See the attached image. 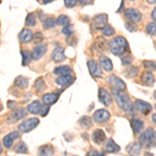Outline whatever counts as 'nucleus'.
Returning a JSON list of instances; mask_svg holds the SVG:
<instances>
[{
    "label": "nucleus",
    "mask_w": 156,
    "mask_h": 156,
    "mask_svg": "<svg viewBox=\"0 0 156 156\" xmlns=\"http://www.w3.org/2000/svg\"><path fill=\"white\" fill-rule=\"evenodd\" d=\"M78 123H79V125L81 127L85 128V129H87V128H90L93 125V121L90 119V117H87V115H84V117H81L78 121Z\"/></svg>",
    "instance_id": "obj_30"
},
{
    "label": "nucleus",
    "mask_w": 156,
    "mask_h": 156,
    "mask_svg": "<svg viewBox=\"0 0 156 156\" xmlns=\"http://www.w3.org/2000/svg\"><path fill=\"white\" fill-rule=\"evenodd\" d=\"M133 107L135 108V110L140 114L147 115L152 112V106H151L150 103L143 101V100H135L133 103Z\"/></svg>",
    "instance_id": "obj_6"
},
{
    "label": "nucleus",
    "mask_w": 156,
    "mask_h": 156,
    "mask_svg": "<svg viewBox=\"0 0 156 156\" xmlns=\"http://www.w3.org/2000/svg\"><path fill=\"white\" fill-rule=\"evenodd\" d=\"M20 137V133L19 131H12V132H9V134L4 135V137L2 138V144H3L4 147L6 149H9V148L12 146V143H14L15 140Z\"/></svg>",
    "instance_id": "obj_10"
},
{
    "label": "nucleus",
    "mask_w": 156,
    "mask_h": 156,
    "mask_svg": "<svg viewBox=\"0 0 156 156\" xmlns=\"http://www.w3.org/2000/svg\"><path fill=\"white\" fill-rule=\"evenodd\" d=\"M78 0H65V5L68 9H71V7H74L76 5Z\"/></svg>",
    "instance_id": "obj_44"
},
{
    "label": "nucleus",
    "mask_w": 156,
    "mask_h": 156,
    "mask_svg": "<svg viewBox=\"0 0 156 156\" xmlns=\"http://www.w3.org/2000/svg\"><path fill=\"white\" fill-rule=\"evenodd\" d=\"M125 27L129 30V31H131V32H133V31H135L136 30V27L134 26V25L132 24V22H125Z\"/></svg>",
    "instance_id": "obj_45"
},
{
    "label": "nucleus",
    "mask_w": 156,
    "mask_h": 156,
    "mask_svg": "<svg viewBox=\"0 0 156 156\" xmlns=\"http://www.w3.org/2000/svg\"><path fill=\"white\" fill-rule=\"evenodd\" d=\"M107 83L112 90H126V84L123 80H121L119 77L115 75H110L107 78Z\"/></svg>",
    "instance_id": "obj_5"
},
{
    "label": "nucleus",
    "mask_w": 156,
    "mask_h": 156,
    "mask_svg": "<svg viewBox=\"0 0 156 156\" xmlns=\"http://www.w3.org/2000/svg\"><path fill=\"white\" fill-rule=\"evenodd\" d=\"M25 115H26V112H25L24 108L21 107L16 109L15 112H12V114L11 115V119L12 120V123H14L15 121H19L23 119V118H25Z\"/></svg>",
    "instance_id": "obj_25"
},
{
    "label": "nucleus",
    "mask_w": 156,
    "mask_h": 156,
    "mask_svg": "<svg viewBox=\"0 0 156 156\" xmlns=\"http://www.w3.org/2000/svg\"><path fill=\"white\" fill-rule=\"evenodd\" d=\"M40 124V120L37 118H29V119L25 120L24 122H22L21 124L18 126V129L21 132H29L31 130H34V128L37 127V125Z\"/></svg>",
    "instance_id": "obj_4"
},
{
    "label": "nucleus",
    "mask_w": 156,
    "mask_h": 156,
    "mask_svg": "<svg viewBox=\"0 0 156 156\" xmlns=\"http://www.w3.org/2000/svg\"><path fill=\"white\" fill-rule=\"evenodd\" d=\"M15 85L18 87L19 89H26L28 87V79L24 76H18L15 79Z\"/></svg>",
    "instance_id": "obj_27"
},
{
    "label": "nucleus",
    "mask_w": 156,
    "mask_h": 156,
    "mask_svg": "<svg viewBox=\"0 0 156 156\" xmlns=\"http://www.w3.org/2000/svg\"><path fill=\"white\" fill-rule=\"evenodd\" d=\"M74 80H75L74 76H72L71 74H68V75H60V76H58L55 79V82H56V84L65 87L71 85L74 82Z\"/></svg>",
    "instance_id": "obj_11"
},
{
    "label": "nucleus",
    "mask_w": 156,
    "mask_h": 156,
    "mask_svg": "<svg viewBox=\"0 0 156 156\" xmlns=\"http://www.w3.org/2000/svg\"><path fill=\"white\" fill-rule=\"evenodd\" d=\"M49 109H50V105L45 104V106H43L42 110H41V115H42V117H46L47 114L49 112Z\"/></svg>",
    "instance_id": "obj_46"
},
{
    "label": "nucleus",
    "mask_w": 156,
    "mask_h": 156,
    "mask_svg": "<svg viewBox=\"0 0 156 156\" xmlns=\"http://www.w3.org/2000/svg\"><path fill=\"white\" fill-rule=\"evenodd\" d=\"M147 2L150 4H156V0H147Z\"/></svg>",
    "instance_id": "obj_52"
},
{
    "label": "nucleus",
    "mask_w": 156,
    "mask_h": 156,
    "mask_svg": "<svg viewBox=\"0 0 156 156\" xmlns=\"http://www.w3.org/2000/svg\"><path fill=\"white\" fill-rule=\"evenodd\" d=\"M121 62H122V64L124 65V66L131 64V62H132V56H131V55H129V54L122 55V56H121Z\"/></svg>",
    "instance_id": "obj_41"
},
{
    "label": "nucleus",
    "mask_w": 156,
    "mask_h": 156,
    "mask_svg": "<svg viewBox=\"0 0 156 156\" xmlns=\"http://www.w3.org/2000/svg\"><path fill=\"white\" fill-rule=\"evenodd\" d=\"M96 48L97 50H99V51H106L107 48H106V41H105L104 39H102V37H98L97 41H96Z\"/></svg>",
    "instance_id": "obj_35"
},
{
    "label": "nucleus",
    "mask_w": 156,
    "mask_h": 156,
    "mask_svg": "<svg viewBox=\"0 0 156 156\" xmlns=\"http://www.w3.org/2000/svg\"><path fill=\"white\" fill-rule=\"evenodd\" d=\"M19 39H20V41H21L22 43L27 44V43L34 41V34H32V31L30 29L24 28L21 32H20Z\"/></svg>",
    "instance_id": "obj_19"
},
{
    "label": "nucleus",
    "mask_w": 156,
    "mask_h": 156,
    "mask_svg": "<svg viewBox=\"0 0 156 156\" xmlns=\"http://www.w3.org/2000/svg\"><path fill=\"white\" fill-rule=\"evenodd\" d=\"M126 150L130 155H138L142 151V147L137 143H131L127 146Z\"/></svg>",
    "instance_id": "obj_24"
},
{
    "label": "nucleus",
    "mask_w": 156,
    "mask_h": 156,
    "mask_svg": "<svg viewBox=\"0 0 156 156\" xmlns=\"http://www.w3.org/2000/svg\"><path fill=\"white\" fill-rule=\"evenodd\" d=\"M143 66L145 67V69L150 70V71H156V62L154 60H144Z\"/></svg>",
    "instance_id": "obj_38"
},
{
    "label": "nucleus",
    "mask_w": 156,
    "mask_h": 156,
    "mask_svg": "<svg viewBox=\"0 0 156 156\" xmlns=\"http://www.w3.org/2000/svg\"><path fill=\"white\" fill-rule=\"evenodd\" d=\"M43 40H44V36H43V34L41 31H37L36 34H34V42L36 43V44L41 43Z\"/></svg>",
    "instance_id": "obj_42"
},
{
    "label": "nucleus",
    "mask_w": 156,
    "mask_h": 156,
    "mask_svg": "<svg viewBox=\"0 0 156 156\" xmlns=\"http://www.w3.org/2000/svg\"><path fill=\"white\" fill-rule=\"evenodd\" d=\"M56 24H57L56 20H55L54 18H52V17H49V18L44 20L43 26H44V28L49 29V28H53V27H55V25H56Z\"/></svg>",
    "instance_id": "obj_33"
},
{
    "label": "nucleus",
    "mask_w": 156,
    "mask_h": 156,
    "mask_svg": "<svg viewBox=\"0 0 156 156\" xmlns=\"http://www.w3.org/2000/svg\"><path fill=\"white\" fill-rule=\"evenodd\" d=\"M57 24L62 25V26H67V25H70V18L66 15H60L58 18L56 19Z\"/></svg>",
    "instance_id": "obj_36"
},
{
    "label": "nucleus",
    "mask_w": 156,
    "mask_h": 156,
    "mask_svg": "<svg viewBox=\"0 0 156 156\" xmlns=\"http://www.w3.org/2000/svg\"><path fill=\"white\" fill-rule=\"evenodd\" d=\"M138 74V69L136 67H129L127 70H125V76L127 78H134L137 76Z\"/></svg>",
    "instance_id": "obj_34"
},
{
    "label": "nucleus",
    "mask_w": 156,
    "mask_h": 156,
    "mask_svg": "<svg viewBox=\"0 0 156 156\" xmlns=\"http://www.w3.org/2000/svg\"><path fill=\"white\" fill-rule=\"evenodd\" d=\"M107 15L106 14H100L97 15L94 18V27L95 28L102 29L105 25L107 24Z\"/></svg>",
    "instance_id": "obj_17"
},
{
    "label": "nucleus",
    "mask_w": 156,
    "mask_h": 156,
    "mask_svg": "<svg viewBox=\"0 0 156 156\" xmlns=\"http://www.w3.org/2000/svg\"><path fill=\"white\" fill-rule=\"evenodd\" d=\"M103 150H104L105 153H115L120 151V147L119 145L115 144L112 138H108L106 143H105L104 147H103Z\"/></svg>",
    "instance_id": "obj_15"
},
{
    "label": "nucleus",
    "mask_w": 156,
    "mask_h": 156,
    "mask_svg": "<svg viewBox=\"0 0 156 156\" xmlns=\"http://www.w3.org/2000/svg\"><path fill=\"white\" fill-rule=\"evenodd\" d=\"M101 30H102V34H104L105 37H112V36H114V34H115V29L112 28L110 25L106 24Z\"/></svg>",
    "instance_id": "obj_40"
},
{
    "label": "nucleus",
    "mask_w": 156,
    "mask_h": 156,
    "mask_svg": "<svg viewBox=\"0 0 156 156\" xmlns=\"http://www.w3.org/2000/svg\"><path fill=\"white\" fill-rule=\"evenodd\" d=\"M7 104H9V108H12V107H15V105H16V102L9 101L7 102Z\"/></svg>",
    "instance_id": "obj_50"
},
{
    "label": "nucleus",
    "mask_w": 156,
    "mask_h": 156,
    "mask_svg": "<svg viewBox=\"0 0 156 156\" xmlns=\"http://www.w3.org/2000/svg\"><path fill=\"white\" fill-rule=\"evenodd\" d=\"M125 17L129 20V21L133 22V23H136V22H140L142 20V12L140 11H137L136 9H125L124 12Z\"/></svg>",
    "instance_id": "obj_9"
},
{
    "label": "nucleus",
    "mask_w": 156,
    "mask_h": 156,
    "mask_svg": "<svg viewBox=\"0 0 156 156\" xmlns=\"http://www.w3.org/2000/svg\"><path fill=\"white\" fill-rule=\"evenodd\" d=\"M156 140V131L153 128H148L140 136V143L142 145L149 146Z\"/></svg>",
    "instance_id": "obj_3"
},
{
    "label": "nucleus",
    "mask_w": 156,
    "mask_h": 156,
    "mask_svg": "<svg viewBox=\"0 0 156 156\" xmlns=\"http://www.w3.org/2000/svg\"><path fill=\"white\" fill-rule=\"evenodd\" d=\"M92 138L93 142L96 145H101L106 140V135H105V132L102 129H96L92 133Z\"/></svg>",
    "instance_id": "obj_13"
},
{
    "label": "nucleus",
    "mask_w": 156,
    "mask_h": 156,
    "mask_svg": "<svg viewBox=\"0 0 156 156\" xmlns=\"http://www.w3.org/2000/svg\"><path fill=\"white\" fill-rule=\"evenodd\" d=\"M151 17H152V19L154 20V21H156V6H155V9L152 11V14H151Z\"/></svg>",
    "instance_id": "obj_49"
},
{
    "label": "nucleus",
    "mask_w": 156,
    "mask_h": 156,
    "mask_svg": "<svg viewBox=\"0 0 156 156\" xmlns=\"http://www.w3.org/2000/svg\"><path fill=\"white\" fill-rule=\"evenodd\" d=\"M103 153H100V152H98V151L96 150H92V151H90L89 152V155H102Z\"/></svg>",
    "instance_id": "obj_48"
},
{
    "label": "nucleus",
    "mask_w": 156,
    "mask_h": 156,
    "mask_svg": "<svg viewBox=\"0 0 156 156\" xmlns=\"http://www.w3.org/2000/svg\"><path fill=\"white\" fill-rule=\"evenodd\" d=\"M37 1H41L43 4H47V3H50L51 1H53V0H37Z\"/></svg>",
    "instance_id": "obj_51"
},
{
    "label": "nucleus",
    "mask_w": 156,
    "mask_h": 156,
    "mask_svg": "<svg viewBox=\"0 0 156 156\" xmlns=\"http://www.w3.org/2000/svg\"><path fill=\"white\" fill-rule=\"evenodd\" d=\"M112 95L115 97V100L117 102L118 106H119L121 109L124 110L127 114H131L133 107V104L131 103V100H130L129 95L126 93V90H112Z\"/></svg>",
    "instance_id": "obj_1"
},
{
    "label": "nucleus",
    "mask_w": 156,
    "mask_h": 156,
    "mask_svg": "<svg viewBox=\"0 0 156 156\" xmlns=\"http://www.w3.org/2000/svg\"><path fill=\"white\" fill-rule=\"evenodd\" d=\"M62 32L65 34V36H71L72 32H73V26H71V25H67V26H64V28H62Z\"/></svg>",
    "instance_id": "obj_43"
},
{
    "label": "nucleus",
    "mask_w": 156,
    "mask_h": 156,
    "mask_svg": "<svg viewBox=\"0 0 156 156\" xmlns=\"http://www.w3.org/2000/svg\"><path fill=\"white\" fill-rule=\"evenodd\" d=\"M80 4L82 5H87V4H90L93 2V0H78Z\"/></svg>",
    "instance_id": "obj_47"
},
{
    "label": "nucleus",
    "mask_w": 156,
    "mask_h": 156,
    "mask_svg": "<svg viewBox=\"0 0 156 156\" xmlns=\"http://www.w3.org/2000/svg\"><path fill=\"white\" fill-rule=\"evenodd\" d=\"M130 125H131V128L135 134L140 133L143 129H144V122L140 119H132Z\"/></svg>",
    "instance_id": "obj_23"
},
{
    "label": "nucleus",
    "mask_w": 156,
    "mask_h": 156,
    "mask_svg": "<svg viewBox=\"0 0 156 156\" xmlns=\"http://www.w3.org/2000/svg\"><path fill=\"white\" fill-rule=\"evenodd\" d=\"M47 52V46L46 45H37L32 50V58L34 60L41 59L45 53Z\"/></svg>",
    "instance_id": "obj_14"
},
{
    "label": "nucleus",
    "mask_w": 156,
    "mask_h": 156,
    "mask_svg": "<svg viewBox=\"0 0 156 156\" xmlns=\"http://www.w3.org/2000/svg\"><path fill=\"white\" fill-rule=\"evenodd\" d=\"M57 100H58V95L54 94V93H48V94L43 95V97H42L43 103H44V104H47V105L54 104Z\"/></svg>",
    "instance_id": "obj_21"
},
{
    "label": "nucleus",
    "mask_w": 156,
    "mask_h": 156,
    "mask_svg": "<svg viewBox=\"0 0 156 156\" xmlns=\"http://www.w3.org/2000/svg\"><path fill=\"white\" fill-rule=\"evenodd\" d=\"M51 57L55 62H62V60H65L66 59L65 49L62 48V47H56V48L52 51Z\"/></svg>",
    "instance_id": "obj_16"
},
{
    "label": "nucleus",
    "mask_w": 156,
    "mask_h": 156,
    "mask_svg": "<svg viewBox=\"0 0 156 156\" xmlns=\"http://www.w3.org/2000/svg\"><path fill=\"white\" fill-rule=\"evenodd\" d=\"M152 121L156 124V114H154V115H152Z\"/></svg>",
    "instance_id": "obj_53"
},
{
    "label": "nucleus",
    "mask_w": 156,
    "mask_h": 156,
    "mask_svg": "<svg viewBox=\"0 0 156 156\" xmlns=\"http://www.w3.org/2000/svg\"><path fill=\"white\" fill-rule=\"evenodd\" d=\"M140 80L142 82L148 87H152L155 83V76L153 75V73H151L149 71H145L140 76Z\"/></svg>",
    "instance_id": "obj_18"
},
{
    "label": "nucleus",
    "mask_w": 156,
    "mask_h": 156,
    "mask_svg": "<svg viewBox=\"0 0 156 156\" xmlns=\"http://www.w3.org/2000/svg\"><path fill=\"white\" fill-rule=\"evenodd\" d=\"M21 55H22V65L23 66H27L30 62V60L34 59L32 58V52H29L28 50H22Z\"/></svg>",
    "instance_id": "obj_28"
},
{
    "label": "nucleus",
    "mask_w": 156,
    "mask_h": 156,
    "mask_svg": "<svg viewBox=\"0 0 156 156\" xmlns=\"http://www.w3.org/2000/svg\"><path fill=\"white\" fill-rule=\"evenodd\" d=\"M110 118V114L107 112L104 108H101V109H97L96 112L93 115V119L96 123H99V124H102V123H105L109 120Z\"/></svg>",
    "instance_id": "obj_7"
},
{
    "label": "nucleus",
    "mask_w": 156,
    "mask_h": 156,
    "mask_svg": "<svg viewBox=\"0 0 156 156\" xmlns=\"http://www.w3.org/2000/svg\"><path fill=\"white\" fill-rule=\"evenodd\" d=\"M45 89H46V84H45L44 78H42V77L37 78L36 81H34V90H36V92L41 93Z\"/></svg>",
    "instance_id": "obj_31"
},
{
    "label": "nucleus",
    "mask_w": 156,
    "mask_h": 156,
    "mask_svg": "<svg viewBox=\"0 0 156 156\" xmlns=\"http://www.w3.org/2000/svg\"><path fill=\"white\" fill-rule=\"evenodd\" d=\"M129 48L126 39L123 37H115L109 43V49L115 55H123Z\"/></svg>",
    "instance_id": "obj_2"
},
{
    "label": "nucleus",
    "mask_w": 156,
    "mask_h": 156,
    "mask_svg": "<svg viewBox=\"0 0 156 156\" xmlns=\"http://www.w3.org/2000/svg\"><path fill=\"white\" fill-rule=\"evenodd\" d=\"M98 97H99V101L102 103L104 106H109L112 104V96L105 89L100 87L99 92H98Z\"/></svg>",
    "instance_id": "obj_12"
},
{
    "label": "nucleus",
    "mask_w": 156,
    "mask_h": 156,
    "mask_svg": "<svg viewBox=\"0 0 156 156\" xmlns=\"http://www.w3.org/2000/svg\"><path fill=\"white\" fill-rule=\"evenodd\" d=\"M37 24V18H36V15L34 12H30V14L27 15L26 20H25V25L28 27H32V26H36Z\"/></svg>",
    "instance_id": "obj_32"
},
{
    "label": "nucleus",
    "mask_w": 156,
    "mask_h": 156,
    "mask_svg": "<svg viewBox=\"0 0 156 156\" xmlns=\"http://www.w3.org/2000/svg\"><path fill=\"white\" fill-rule=\"evenodd\" d=\"M155 108H156V104H155Z\"/></svg>",
    "instance_id": "obj_55"
},
{
    "label": "nucleus",
    "mask_w": 156,
    "mask_h": 156,
    "mask_svg": "<svg viewBox=\"0 0 156 156\" xmlns=\"http://www.w3.org/2000/svg\"><path fill=\"white\" fill-rule=\"evenodd\" d=\"M146 32L150 36H156V21L150 22L146 27Z\"/></svg>",
    "instance_id": "obj_37"
},
{
    "label": "nucleus",
    "mask_w": 156,
    "mask_h": 156,
    "mask_svg": "<svg viewBox=\"0 0 156 156\" xmlns=\"http://www.w3.org/2000/svg\"><path fill=\"white\" fill-rule=\"evenodd\" d=\"M15 152L16 153H27V147H26V145L24 144L23 142H19L18 144L16 145V147H15Z\"/></svg>",
    "instance_id": "obj_39"
},
{
    "label": "nucleus",
    "mask_w": 156,
    "mask_h": 156,
    "mask_svg": "<svg viewBox=\"0 0 156 156\" xmlns=\"http://www.w3.org/2000/svg\"><path fill=\"white\" fill-rule=\"evenodd\" d=\"M153 96H154V98H155V99H156V90H155L154 93H153Z\"/></svg>",
    "instance_id": "obj_54"
},
{
    "label": "nucleus",
    "mask_w": 156,
    "mask_h": 156,
    "mask_svg": "<svg viewBox=\"0 0 156 156\" xmlns=\"http://www.w3.org/2000/svg\"><path fill=\"white\" fill-rule=\"evenodd\" d=\"M53 73L55 75H58V76H60V75H68L72 73V69L69 66H59L55 68L53 70Z\"/></svg>",
    "instance_id": "obj_26"
},
{
    "label": "nucleus",
    "mask_w": 156,
    "mask_h": 156,
    "mask_svg": "<svg viewBox=\"0 0 156 156\" xmlns=\"http://www.w3.org/2000/svg\"><path fill=\"white\" fill-rule=\"evenodd\" d=\"M42 104L39 100H36V101L31 102L30 104L27 106V110L32 115H37V114H41V110H42Z\"/></svg>",
    "instance_id": "obj_22"
},
{
    "label": "nucleus",
    "mask_w": 156,
    "mask_h": 156,
    "mask_svg": "<svg viewBox=\"0 0 156 156\" xmlns=\"http://www.w3.org/2000/svg\"><path fill=\"white\" fill-rule=\"evenodd\" d=\"M39 152L41 155H48V156L53 155L54 154V148L52 147L51 145H44L40 148Z\"/></svg>",
    "instance_id": "obj_29"
},
{
    "label": "nucleus",
    "mask_w": 156,
    "mask_h": 156,
    "mask_svg": "<svg viewBox=\"0 0 156 156\" xmlns=\"http://www.w3.org/2000/svg\"><path fill=\"white\" fill-rule=\"evenodd\" d=\"M99 62H100V65H101V67L106 72H110L114 69L112 62L110 60V58H108L106 55H101V56L99 57Z\"/></svg>",
    "instance_id": "obj_20"
},
{
    "label": "nucleus",
    "mask_w": 156,
    "mask_h": 156,
    "mask_svg": "<svg viewBox=\"0 0 156 156\" xmlns=\"http://www.w3.org/2000/svg\"><path fill=\"white\" fill-rule=\"evenodd\" d=\"M101 65H99L96 60L90 59L87 62V68H89V71L93 77L98 78L102 76V70H101Z\"/></svg>",
    "instance_id": "obj_8"
}]
</instances>
